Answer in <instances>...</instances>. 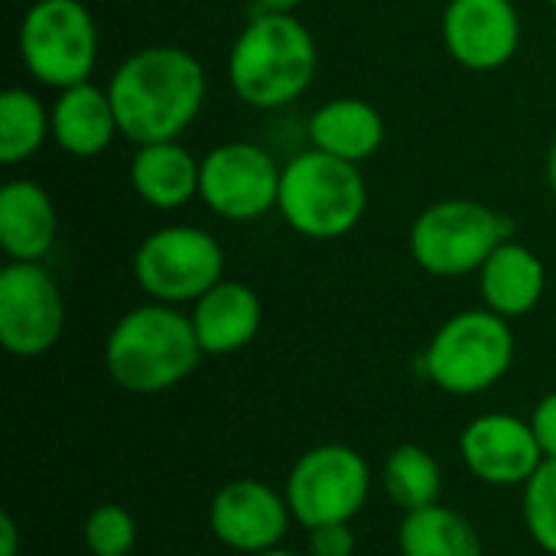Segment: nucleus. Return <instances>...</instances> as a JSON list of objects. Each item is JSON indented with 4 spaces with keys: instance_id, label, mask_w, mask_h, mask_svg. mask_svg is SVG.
<instances>
[{
    "instance_id": "obj_1",
    "label": "nucleus",
    "mask_w": 556,
    "mask_h": 556,
    "mask_svg": "<svg viewBox=\"0 0 556 556\" xmlns=\"http://www.w3.org/2000/svg\"><path fill=\"white\" fill-rule=\"evenodd\" d=\"M121 137L134 147L179 140L202 114L208 78L202 62L182 46H143L108 78Z\"/></svg>"
},
{
    "instance_id": "obj_2",
    "label": "nucleus",
    "mask_w": 556,
    "mask_h": 556,
    "mask_svg": "<svg viewBox=\"0 0 556 556\" xmlns=\"http://www.w3.org/2000/svg\"><path fill=\"white\" fill-rule=\"evenodd\" d=\"M316 68V39L296 13L261 10L248 20L228 52V85L257 111H280L303 98Z\"/></svg>"
},
{
    "instance_id": "obj_3",
    "label": "nucleus",
    "mask_w": 556,
    "mask_h": 556,
    "mask_svg": "<svg viewBox=\"0 0 556 556\" xmlns=\"http://www.w3.org/2000/svg\"><path fill=\"white\" fill-rule=\"evenodd\" d=\"M192 319L169 303L127 309L104 339V368L130 394H163L182 384L202 362Z\"/></svg>"
},
{
    "instance_id": "obj_4",
    "label": "nucleus",
    "mask_w": 556,
    "mask_h": 556,
    "mask_svg": "<svg viewBox=\"0 0 556 556\" xmlns=\"http://www.w3.org/2000/svg\"><path fill=\"white\" fill-rule=\"evenodd\" d=\"M280 218L309 241H336L352 235L368 212V182L362 166L303 150L283 163L280 173Z\"/></svg>"
},
{
    "instance_id": "obj_5",
    "label": "nucleus",
    "mask_w": 556,
    "mask_h": 556,
    "mask_svg": "<svg viewBox=\"0 0 556 556\" xmlns=\"http://www.w3.org/2000/svg\"><path fill=\"white\" fill-rule=\"evenodd\" d=\"M508 323L485 306L450 316L420 358L424 378L453 397L492 391L515 365V332Z\"/></svg>"
},
{
    "instance_id": "obj_6",
    "label": "nucleus",
    "mask_w": 556,
    "mask_h": 556,
    "mask_svg": "<svg viewBox=\"0 0 556 556\" xmlns=\"http://www.w3.org/2000/svg\"><path fill=\"white\" fill-rule=\"evenodd\" d=\"M511 238V222L476 199H443L427 205L407 235L410 257L430 277L479 274L482 264Z\"/></svg>"
},
{
    "instance_id": "obj_7",
    "label": "nucleus",
    "mask_w": 556,
    "mask_h": 556,
    "mask_svg": "<svg viewBox=\"0 0 556 556\" xmlns=\"http://www.w3.org/2000/svg\"><path fill=\"white\" fill-rule=\"evenodd\" d=\"M23 68L46 88L91 81L98 65V26L81 0H36L16 36Z\"/></svg>"
},
{
    "instance_id": "obj_8",
    "label": "nucleus",
    "mask_w": 556,
    "mask_h": 556,
    "mask_svg": "<svg viewBox=\"0 0 556 556\" xmlns=\"http://www.w3.org/2000/svg\"><path fill=\"white\" fill-rule=\"evenodd\" d=\"M134 280L156 303H195L225 280V251L218 238L199 225H166L140 241Z\"/></svg>"
},
{
    "instance_id": "obj_9",
    "label": "nucleus",
    "mask_w": 556,
    "mask_h": 556,
    "mask_svg": "<svg viewBox=\"0 0 556 556\" xmlns=\"http://www.w3.org/2000/svg\"><path fill=\"white\" fill-rule=\"evenodd\" d=\"M287 505L306 531L319 525H352L371 495V469L365 456L345 443L306 450L287 476Z\"/></svg>"
},
{
    "instance_id": "obj_10",
    "label": "nucleus",
    "mask_w": 556,
    "mask_h": 556,
    "mask_svg": "<svg viewBox=\"0 0 556 556\" xmlns=\"http://www.w3.org/2000/svg\"><path fill=\"white\" fill-rule=\"evenodd\" d=\"M280 173L283 166L261 143L228 140L202 156L199 199L225 222H254L277 212Z\"/></svg>"
},
{
    "instance_id": "obj_11",
    "label": "nucleus",
    "mask_w": 556,
    "mask_h": 556,
    "mask_svg": "<svg viewBox=\"0 0 556 556\" xmlns=\"http://www.w3.org/2000/svg\"><path fill=\"white\" fill-rule=\"evenodd\" d=\"M65 329V300L39 261H10L0 270V345L13 358L46 355Z\"/></svg>"
},
{
    "instance_id": "obj_12",
    "label": "nucleus",
    "mask_w": 556,
    "mask_h": 556,
    "mask_svg": "<svg viewBox=\"0 0 556 556\" xmlns=\"http://www.w3.org/2000/svg\"><path fill=\"white\" fill-rule=\"evenodd\" d=\"M466 469L492 489H525L544 466V450L531 420L515 414H482L459 437Z\"/></svg>"
},
{
    "instance_id": "obj_13",
    "label": "nucleus",
    "mask_w": 556,
    "mask_h": 556,
    "mask_svg": "<svg viewBox=\"0 0 556 556\" xmlns=\"http://www.w3.org/2000/svg\"><path fill=\"white\" fill-rule=\"evenodd\" d=\"M293 521L287 495L261 479L225 482L208 505V528L215 541L235 554L254 556L280 547Z\"/></svg>"
},
{
    "instance_id": "obj_14",
    "label": "nucleus",
    "mask_w": 556,
    "mask_h": 556,
    "mask_svg": "<svg viewBox=\"0 0 556 556\" xmlns=\"http://www.w3.org/2000/svg\"><path fill=\"white\" fill-rule=\"evenodd\" d=\"M443 42L463 68L495 72L521 49V13L515 0H450Z\"/></svg>"
},
{
    "instance_id": "obj_15",
    "label": "nucleus",
    "mask_w": 556,
    "mask_h": 556,
    "mask_svg": "<svg viewBox=\"0 0 556 556\" xmlns=\"http://www.w3.org/2000/svg\"><path fill=\"white\" fill-rule=\"evenodd\" d=\"M192 329L205 355L222 358L244 352L264 326V303L254 287L241 280H222L192 303Z\"/></svg>"
},
{
    "instance_id": "obj_16",
    "label": "nucleus",
    "mask_w": 556,
    "mask_h": 556,
    "mask_svg": "<svg viewBox=\"0 0 556 556\" xmlns=\"http://www.w3.org/2000/svg\"><path fill=\"white\" fill-rule=\"evenodd\" d=\"M114 137H121V127L108 88L81 81L59 91L52 104V140L62 153L94 160L114 143Z\"/></svg>"
},
{
    "instance_id": "obj_17",
    "label": "nucleus",
    "mask_w": 556,
    "mask_h": 556,
    "mask_svg": "<svg viewBox=\"0 0 556 556\" xmlns=\"http://www.w3.org/2000/svg\"><path fill=\"white\" fill-rule=\"evenodd\" d=\"M309 143L345 163H368L388 137L381 111L365 98H329L309 117Z\"/></svg>"
},
{
    "instance_id": "obj_18",
    "label": "nucleus",
    "mask_w": 556,
    "mask_h": 556,
    "mask_svg": "<svg viewBox=\"0 0 556 556\" xmlns=\"http://www.w3.org/2000/svg\"><path fill=\"white\" fill-rule=\"evenodd\" d=\"M59 212L36 179H10L0 189V248L10 261H39L52 251Z\"/></svg>"
},
{
    "instance_id": "obj_19",
    "label": "nucleus",
    "mask_w": 556,
    "mask_h": 556,
    "mask_svg": "<svg viewBox=\"0 0 556 556\" xmlns=\"http://www.w3.org/2000/svg\"><path fill=\"white\" fill-rule=\"evenodd\" d=\"M479 293L485 309L521 319L538 309L547 293V267L544 261L521 241H505L479 270Z\"/></svg>"
},
{
    "instance_id": "obj_20",
    "label": "nucleus",
    "mask_w": 556,
    "mask_h": 556,
    "mask_svg": "<svg viewBox=\"0 0 556 556\" xmlns=\"http://www.w3.org/2000/svg\"><path fill=\"white\" fill-rule=\"evenodd\" d=\"M199 166L179 140L143 143L134 150L127 179L137 199L156 212H176L199 195Z\"/></svg>"
},
{
    "instance_id": "obj_21",
    "label": "nucleus",
    "mask_w": 556,
    "mask_h": 556,
    "mask_svg": "<svg viewBox=\"0 0 556 556\" xmlns=\"http://www.w3.org/2000/svg\"><path fill=\"white\" fill-rule=\"evenodd\" d=\"M401 556H482L476 525L446 505L407 511L397 531Z\"/></svg>"
},
{
    "instance_id": "obj_22",
    "label": "nucleus",
    "mask_w": 556,
    "mask_h": 556,
    "mask_svg": "<svg viewBox=\"0 0 556 556\" xmlns=\"http://www.w3.org/2000/svg\"><path fill=\"white\" fill-rule=\"evenodd\" d=\"M381 485L388 498L407 515L417 508H430L443 495V469L437 456L417 443H404L388 453L381 469Z\"/></svg>"
},
{
    "instance_id": "obj_23",
    "label": "nucleus",
    "mask_w": 556,
    "mask_h": 556,
    "mask_svg": "<svg viewBox=\"0 0 556 556\" xmlns=\"http://www.w3.org/2000/svg\"><path fill=\"white\" fill-rule=\"evenodd\" d=\"M52 137V111L29 88L0 94V163L20 166L33 160Z\"/></svg>"
},
{
    "instance_id": "obj_24",
    "label": "nucleus",
    "mask_w": 556,
    "mask_h": 556,
    "mask_svg": "<svg viewBox=\"0 0 556 556\" xmlns=\"http://www.w3.org/2000/svg\"><path fill=\"white\" fill-rule=\"evenodd\" d=\"M525 528L544 554L556 556V459H544L525 485Z\"/></svg>"
},
{
    "instance_id": "obj_25",
    "label": "nucleus",
    "mask_w": 556,
    "mask_h": 556,
    "mask_svg": "<svg viewBox=\"0 0 556 556\" xmlns=\"http://www.w3.org/2000/svg\"><path fill=\"white\" fill-rule=\"evenodd\" d=\"M85 547L91 556H127L137 544V521L124 505H98L85 518Z\"/></svg>"
},
{
    "instance_id": "obj_26",
    "label": "nucleus",
    "mask_w": 556,
    "mask_h": 556,
    "mask_svg": "<svg viewBox=\"0 0 556 556\" xmlns=\"http://www.w3.org/2000/svg\"><path fill=\"white\" fill-rule=\"evenodd\" d=\"M355 531L352 525H319L306 538L309 556H355Z\"/></svg>"
},
{
    "instance_id": "obj_27",
    "label": "nucleus",
    "mask_w": 556,
    "mask_h": 556,
    "mask_svg": "<svg viewBox=\"0 0 556 556\" xmlns=\"http://www.w3.org/2000/svg\"><path fill=\"white\" fill-rule=\"evenodd\" d=\"M531 427L538 433V443H541L544 456L556 459V391L538 401V407L531 414Z\"/></svg>"
},
{
    "instance_id": "obj_28",
    "label": "nucleus",
    "mask_w": 556,
    "mask_h": 556,
    "mask_svg": "<svg viewBox=\"0 0 556 556\" xmlns=\"http://www.w3.org/2000/svg\"><path fill=\"white\" fill-rule=\"evenodd\" d=\"M0 556H20V528L10 511L0 515Z\"/></svg>"
},
{
    "instance_id": "obj_29",
    "label": "nucleus",
    "mask_w": 556,
    "mask_h": 556,
    "mask_svg": "<svg viewBox=\"0 0 556 556\" xmlns=\"http://www.w3.org/2000/svg\"><path fill=\"white\" fill-rule=\"evenodd\" d=\"M257 3H261V10H270V13H293L306 0H257Z\"/></svg>"
},
{
    "instance_id": "obj_30",
    "label": "nucleus",
    "mask_w": 556,
    "mask_h": 556,
    "mask_svg": "<svg viewBox=\"0 0 556 556\" xmlns=\"http://www.w3.org/2000/svg\"><path fill=\"white\" fill-rule=\"evenodd\" d=\"M547 182H551V192H554L556 199V137L554 143H551V150H547Z\"/></svg>"
},
{
    "instance_id": "obj_31",
    "label": "nucleus",
    "mask_w": 556,
    "mask_h": 556,
    "mask_svg": "<svg viewBox=\"0 0 556 556\" xmlns=\"http://www.w3.org/2000/svg\"><path fill=\"white\" fill-rule=\"evenodd\" d=\"M254 556H300V554H293V551H283V547H274V551H264V554H254Z\"/></svg>"
},
{
    "instance_id": "obj_32",
    "label": "nucleus",
    "mask_w": 556,
    "mask_h": 556,
    "mask_svg": "<svg viewBox=\"0 0 556 556\" xmlns=\"http://www.w3.org/2000/svg\"><path fill=\"white\" fill-rule=\"evenodd\" d=\"M551 7H554V13H556V0H551Z\"/></svg>"
},
{
    "instance_id": "obj_33",
    "label": "nucleus",
    "mask_w": 556,
    "mask_h": 556,
    "mask_svg": "<svg viewBox=\"0 0 556 556\" xmlns=\"http://www.w3.org/2000/svg\"><path fill=\"white\" fill-rule=\"evenodd\" d=\"M127 556H134V554H127Z\"/></svg>"
}]
</instances>
